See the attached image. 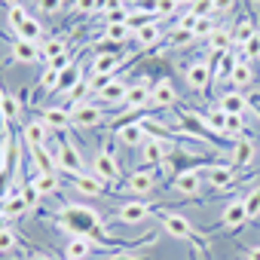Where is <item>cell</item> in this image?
I'll use <instances>...</instances> for the list:
<instances>
[{
    "instance_id": "cell-30",
    "label": "cell",
    "mask_w": 260,
    "mask_h": 260,
    "mask_svg": "<svg viewBox=\"0 0 260 260\" xmlns=\"http://www.w3.org/2000/svg\"><path fill=\"white\" fill-rule=\"evenodd\" d=\"M31 184H34V187H37L43 196H46V193H55V190L61 187L55 172H40V175H34V178H31Z\"/></svg>"
},
{
    "instance_id": "cell-3",
    "label": "cell",
    "mask_w": 260,
    "mask_h": 260,
    "mask_svg": "<svg viewBox=\"0 0 260 260\" xmlns=\"http://www.w3.org/2000/svg\"><path fill=\"white\" fill-rule=\"evenodd\" d=\"M153 214V205H147V202H138V199H128L125 205H119L116 208V214H113V220H119V223H141V220H147Z\"/></svg>"
},
{
    "instance_id": "cell-50",
    "label": "cell",
    "mask_w": 260,
    "mask_h": 260,
    "mask_svg": "<svg viewBox=\"0 0 260 260\" xmlns=\"http://www.w3.org/2000/svg\"><path fill=\"white\" fill-rule=\"evenodd\" d=\"M196 22H199V16H193V13H184V16L178 19V28H184V31H193V28H196Z\"/></svg>"
},
{
    "instance_id": "cell-52",
    "label": "cell",
    "mask_w": 260,
    "mask_h": 260,
    "mask_svg": "<svg viewBox=\"0 0 260 260\" xmlns=\"http://www.w3.org/2000/svg\"><path fill=\"white\" fill-rule=\"evenodd\" d=\"M236 7V0H214V13H230Z\"/></svg>"
},
{
    "instance_id": "cell-19",
    "label": "cell",
    "mask_w": 260,
    "mask_h": 260,
    "mask_svg": "<svg viewBox=\"0 0 260 260\" xmlns=\"http://www.w3.org/2000/svg\"><path fill=\"white\" fill-rule=\"evenodd\" d=\"M28 156H31V162L37 166V175L40 172H55L58 169V156H55V150L46 144V147H34V150H28Z\"/></svg>"
},
{
    "instance_id": "cell-8",
    "label": "cell",
    "mask_w": 260,
    "mask_h": 260,
    "mask_svg": "<svg viewBox=\"0 0 260 260\" xmlns=\"http://www.w3.org/2000/svg\"><path fill=\"white\" fill-rule=\"evenodd\" d=\"M22 138H25V147L34 150V147H46V138H49V125L43 119H31L22 125Z\"/></svg>"
},
{
    "instance_id": "cell-27",
    "label": "cell",
    "mask_w": 260,
    "mask_h": 260,
    "mask_svg": "<svg viewBox=\"0 0 260 260\" xmlns=\"http://www.w3.org/2000/svg\"><path fill=\"white\" fill-rule=\"evenodd\" d=\"M40 55L46 58V64H49V61H55V58H61V55H68V40H61V37L43 40V52H40Z\"/></svg>"
},
{
    "instance_id": "cell-45",
    "label": "cell",
    "mask_w": 260,
    "mask_h": 260,
    "mask_svg": "<svg viewBox=\"0 0 260 260\" xmlns=\"http://www.w3.org/2000/svg\"><path fill=\"white\" fill-rule=\"evenodd\" d=\"M190 13L193 16H211L214 13V0H193V4H190Z\"/></svg>"
},
{
    "instance_id": "cell-25",
    "label": "cell",
    "mask_w": 260,
    "mask_h": 260,
    "mask_svg": "<svg viewBox=\"0 0 260 260\" xmlns=\"http://www.w3.org/2000/svg\"><path fill=\"white\" fill-rule=\"evenodd\" d=\"M199 116H202V122L211 128L214 135H223V132H226V113H223L220 107H208V110H202Z\"/></svg>"
},
{
    "instance_id": "cell-18",
    "label": "cell",
    "mask_w": 260,
    "mask_h": 260,
    "mask_svg": "<svg viewBox=\"0 0 260 260\" xmlns=\"http://www.w3.org/2000/svg\"><path fill=\"white\" fill-rule=\"evenodd\" d=\"M150 104H156L159 110L178 104V89H175V83H172V80H159V83L153 86V101H150Z\"/></svg>"
},
{
    "instance_id": "cell-35",
    "label": "cell",
    "mask_w": 260,
    "mask_h": 260,
    "mask_svg": "<svg viewBox=\"0 0 260 260\" xmlns=\"http://www.w3.org/2000/svg\"><path fill=\"white\" fill-rule=\"evenodd\" d=\"M83 83V77H80V68L77 64H71L68 71H61V80H58V92H71L74 86H80Z\"/></svg>"
},
{
    "instance_id": "cell-37",
    "label": "cell",
    "mask_w": 260,
    "mask_h": 260,
    "mask_svg": "<svg viewBox=\"0 0 260 260\" xmlns=\"http://www.w3.org/2000/svg\"><path fill=\"white\" fill-rule=\"evenodd\" d=\"M208 40H211V49H214V52H230V46H233V31H220V28H217Z\"/></svg>"
},
{
    "instance_id": "cell-33",
    "label": "cell",
    "mask_w": 260,
    "mask_h": 260,
    "mask_svg": "<svg viewBox=\"0 0 260 260\" xmlns=\"http://www.w3.org/2000/svg\"><path fill=\"white\" fill-rule=\"evenodd\" d=\"M0 113H4L7 119H19V98L13 92L4 89V95H0Z\"/></svg>"
},
{
    "instance_id": "cell-11",
    "label": "cell",
    "mask_w": 260,
    "mask_h": 260,
    "mask_svg": "<svg viewBox=\"0 0 260 260\" xmlns=\"http://www.w3.org/2000/svg\"><path fill=\"white\" fill-rule=\"evenodd\" d=\"M37 43H31V40H13L10 43V61H16V64H31V61H37Z\"/></svg>"
},
{
    "instance_id": "cell-24",
    "label": "cell",
    "mask_w": 260,
    "mask_h": 260,
    "mask_svg": "<svg viewBox=\"0 0 260 260\" xmlns=\"http://www.w3.org/2000/svg\"><path fill=\"white\" fill-rule=\"evenodd\" d=\"M68 178H71V184H74L80 193H86V196H98V193L104 190V184H101L95 175H86V172H83V175H68Z\"/></svg>"
},
{
    "instance_id": "cell-49",
    "label": "cell",
    "mask_w": 260,
    "mask_h": 260,
    "mask_svg": "<svg viewBox=\"0 0 260 260\" xmlns=\"http://www.w3.org/2000/svg\"><path fill=\"white\" fill-rule=\"evenodd\" d=\"M64 7V0H37V10L40 13H58Z\"/></svg>"
},
{
    "instance_id": "cell-4",
    "label": "cell",
    "mask_w": 260,
    "mask_h": 260,
    "mask_svg": "<svg viewBox=\"0 0 260 260\" xmlns=\"http://www.w3.org/2000/svg\"><path fill=\"white\" fill-rule=\"evenodd\" d=\"M92 169H95V178H98L101 184H113V181H119V175H122V172H119V162H116V156H113L110 150H98Z\"/></svg>"
},
{
    "instance_id": "cell-28",
    "label": "cell",
    "mask_w": 260,
    "mask_h": 260,
    "mask_svg": "<svg viewBox=\"0 0 260 260\" xmlns=\"http://www.w3.org/2000/svg\"><path fill=\"white\" fill-rule=\"evenodd\" d=\"M125 92H128V86L116 77V80H113L107 89H101L98 95H101V101H104V104H116V101H125Z\"/></svg>"
},
{
    "instance_id": "cell-31",
    "label": "cell",
    "mask_w": 260,
    "mask_h": 260,
    "mask_svg": "<svg viewBox=\"0 0 260 260\" xmlns=\"http://www.w3.org/2000/svg\"><path fill=\"white\" fill-rule=\"evenodd\" d=\"M135 40H138L141 46H156V43L162 40V34H159L156 22H150V25H144V28H138V31H135Z\"/></svg>"
},
{
    "instance_id": "cell-57",
    "label": "cell",
    "mask_w": 260,
    "mask_h": 260,
    "mask_svg": "<svg viewBox=\"0 0 260 260\" xmlns=\"http://www.w3.org/2000/svg\"><path fill=\"white\" fill-rule=\"evenodd\" d=\"M181 4H193V0H178V7H181Z\"/></svg>"
},
{
    "instance_id": "cell-7",
    "label": "cell",
    "mask_w": 260,
    "mask_h": 260,
    "mask_svg": "<svg viewBox=\"0 0 260 260\" xmlns=\"http://www.w3.org/2000/svg\"><path fill=\"white\" fill-rule=\"evenodd\" d=\"M175 150L172 141H162V138H147L144 147H141V159L144 162H153V166H162L169 159V153Z\"/></svg>"
},
{
    "instance_id": "cell-44",
    "label": "cell",
    "mask_w": 260,
    "mask_h": 260,
    "mask_svg": "<svg viewBox=\"0 0 260 260\" xmlns=\"http://www.w3.org/2000/svg\"><path fill=\"white\" fill-rule=\"evenodd\" d=\"M242 58H248V61H254V58H260V34H254L245 46H242Z\"/></svg>"
},
{
    "instance_id": "cell-2",
    "label": "cell",
    "mask_w": 260,
    "mask_h": 260,
    "mask_svg": "<svg viewBox=\"0 0 260 260\" xmlns=\"http://www.w3.org/2000/svg\"><path fill=\"white\" fill-rule=\"evenodd\" d=\"M55 156H58V169H61L64 175H83V156H80V150L64 138V132H61V138H58Z\"/></svg>"
},
{
    "instance_id": "cell-32",
    "label": "cell",
    "mask_w": 260,
    "mask_h": 260,
    "mask_svg": "<svg viewBox=\"0 0 260 260\" xmlns=\"http://www.w3.org/2000/svg\"><path fill=\"white\" fill-rule=\"evenodd\" d=\"M25 211H31V208H28V202H25L22 196H10V199L4 202V217H7V220H13V217H22Z\"/></svg>"
},
{
    "instance_id": "cell-14",
    "label": "cell",
    "mask_w": 260,
    "mask_h": 260,
    "mask_svg": "<svg viewBox=\"0 0 260 260\" xmlns=\"http://www.w3.org/2000/svg\"><path fill=\"white\" fill-rule=\"evenodd\" d=\"M150 101H153V86H147V83L128 86V92H125V104L132 107V110H144Z\"/></svg>"
},
{
    "instance_id": "cell-46",
    "label": "cell",
    "mask_w": 260,
    "mask_h": 260,
    "mask_svg": "<svg viewBox=\"0 0 260 260\" xmlns=\"http://www.w3.org/2000/svg\"><path fill=\"white\" fill-rule=\"evenodd\" d=\"M159 19H166V16H172V13H178V0H156V10H153Z\"/></svg>"
},
{
    "instance_id": "cell-43",
    "label": "cell",
    "mask_w": 260,
    "mask_h": 260,
    "mask_svg": "<svg viewBox=\"0 0 260 260\" xmlns=\"http://www.w3.org/2000/svg\"><path fill=\"white\" fill-rule=\"evenodd\" d=\"M40 196H43V193H40V190H37V187L31 184V181H28V184L22 187V199L28 202V208H31V211L37 208V202H40Z\"/></svg>"
},
{
    "instance_id": "cell-48",
    "label": "cell",
    "mask_w": 260,
    "mask_h": 260,
    "mask_svg": "<svg viewBox=\"0 0 260 260\" xmlns=\"http://www.w3.org/2000/svg\"><path fill=\"white\" fill-rule=\"evenodd\" d=\"M190 40H196L193 31H184V28H175V31H172V43H175V46H184V43H190Z\"/></svg>"
},
{
    "instance_id": "cell-56",
    "label": "cell",
    "mask_w": 260,
    "mask_h": 260,
    "mask_svg": "<svg viewBox=\"0 0 260 260\" xmlns=\"http://www.w3.org/2000/svg\"><path fill=\"white\" fill-rule=\"evenodd\" d=\"M77 4L80 0H64V7H71V10H77Z\"/></svg>"
},
{
    "instance_id": "cell-36",
    "label": "cell",
    "mask_w": 260,
    "mask_h": 260,
    "mask_svg": "<svg viewBox=\"0 0 260 260\" xmlns=\"http://www.w3.org/2000/svg\"><path fill=\"white\" fill-rule=\"evenodd\" d=\"M214 31H217V22H214V16H202V19L196 22V28H193L196 40H208Z\"/></svg>"
},
{
    "instance_id": "cell-1",
    "label": "cell",
    "mask_w": 260,
    "mask_h": 260,
    "mask_svg": "<svg viewBox=\"0 0 260 260\" xmlns=\"http://www.w3.org/2000/svg\"><path fill=\"white\" fill-rule=\"evenodd\" d=\"M153 214L162 220V226H166V233L169 236H175V239H181V242H193L199 233L190 226V220L187 217H181V214H175V211H166V208H153Z\"/></svg>"
},
{
    "instance_id": "cell-55",
    "label": "cell",
    "mask_w": 260,
    "mask_h": 260,
    "mask_svg": "<svg viewBox=\"0 0 260 260\" xmlns=\"http://www.w3.org/2000/svg\"><path fill=\"white\" fill-rule=\"evenodd\" d=\"M248 101H251V110L260 116V98H257V95H248Z\"/></svg>"
},
{
    "instance_id": "cell-53",
    "label": "cell",
    "mask_w": 260,
    "mask_h": 260,
    "mask_svg": "<svg viewBox=\"0 0 260 260\" xmlns=\"http://www.w3.org/2000/svg\"><path fill=\"white\" fill-rule=\"evenodd\" d=\"M110 260H150V257H144V254H132V251H122V254H116V257H110Z\"/></svg>"
},
{
    "instance_id": "cell-21",
    "label": "cell",
    "mask_w": 260,
    "mask_h": 260,
    "mask_svg": "<svg viewBox=\"0 0 260 260\" xmlns=\"http://www.w3.org/2000/svg\"><path fill=\"white\" fill-rule=\"evenodd\" d=\"M98 245L92 242V239H83V236H74L71 242H68V248H64V257L68 260H86L92 251H95Z\"/></svg>"
},
{
    "instance_id": "cell-13",
    "label": "cell",
    "mask_w": 260,
    "mask_h": 260,
    "mask_svg": "<svg viewBox=\"0 0 260 260\" xmlns=\"http://www.w3.org/2000/svg\"><path fill=\"white\" fill-rule=\"evenodd\" d=\"M125 187L132 190V193H150V190H156V175L150 172V169H138V172H132L125 178Z\"/></svg>"
},
{
    "instance_id": "cell-47",
    "label": "cell",
    "mask_w": 260,
    "mask_h": 260,
    "mask_svg": "<svg viewBox=\"0 0 260 260\" xmlns=\"http://www.w3.org/2000/svg\"><path fill=\"white\" fill-rule=\"evenodd\" d=\"M16 242H19V239H16V233H13L10 226L0 230V251H13V248H16Z\"/></svg>"
},
{
    "instance_id": "cell-16",
    "label": "cell",
    "mask_w": 260,
    "mask_h": 260,
    "mask_svg": "<svg viewBox=\"0 0 260 260\" xmlns=\"http://www.w3.org/2000/svg\"><path fill=\"white\" fill-rule=\"evenodd\" d=\"M233 166L230 162H211L208 169H205V178H208V184L211 187H217V190H223V187H230L233 184Z\"/></svg>"
},
{
    "instance_id": "cell-59",
    "label": "cell",
    "mask_w": 260,
    "mask_h": 260,
    "mask_svg": "<svg viewBox=\"0 0 260 260\" xmlns=\"http://www.w3.org/2000/svg\"><path fill=\"white\" fill-rule=\"evenodd\" d=\"M251 95H257V98H260V92H251Z\"/></svg>"
},
{
    "instance_id": "cell-58",
    "label": "cell",
    "mask_w": 260,
    "mask_h": 260,
    "mask_svg": "<svg viewBox=\"0 0 260 260\" xmlns=\"http://www.w3.org/2000/svg\"><path fill=\"white\" fill-rule=\"evenodd\" d=\"M190 260H196V251H193V254H190Z\"/></svg>"
},
{
    "instance_id": "cell-26",
    "label": "cell",
    "mask_w": 260,
    "mask_h": 260,
    "mask_svg": "<svg viewBox=\"0 0 260 260\" xmlns=\"http://www.w3.org/2000/svg\"><path fill=\"white\" fill-rule=\"evenodd\" d=\"M254 34H257V28H254V19H251V16H245V19H242V22L233 28V46H245V43H248Z\"/></svg>"
},
{
    "instance_id": "cell-12",
    "label": "cell",
    "mask_w": 260,
    "mask_h": 260,
    "mask_svg": "<svg viewBox=\"0 0 260 260\" xmlns=\"http://www.w3.org/2000/svg\"><path fill=\"white\" fill-rule=\"evenodd\" d=\"M217 107H220L223 113H239V116H242V113L251 107V101H248V95H245V92H239V89H230V92H223V95H220Z\"/></svg>"
},
{
    "instance_id": "cell-22",
    "label": "cell",
    "mask_w": 260,
    "mask_h": 260,
    "mask_svg": "<svg viewBox=\"0 0 260 260\" xmlns=\"http://www.w3.org/2000/svg\"><path fill=\"white\" fill-rule=\"evenodd\" d=\"M251 83H254V71H251V61H248V58H239V64L233 68V77H230V86L242 92V89H248Z\"/></svg>"
},
{
    "instance_id": "cell-20",
    "label": "cell",
    "mask_w": 260,
    "mask_h": 260,
    "mask_svg": "<svg viewBox=\"0 0 260 260\" xmlns=\"http://www.w3.org/2000/svg\"><path fill=\"white\" fill-rule=\"evenodd\" d=\"M116 138H119L125 147H144V141H147L150 135H147L144 122H138V125H125V128H119V132H116Z\"/></svg>"
},
{
    "instance_id": "cell-41",
    "label": "cell",
    "mask_w": 260,
    "mask_h": 260,
    "mask_svg": "<svg viewBox=\"0 0 260 260\" xmlns=\"http://www.w3.org/2000/svg\"><path fill=\"white\" fill-rule=\"evenodd\" d=\"M28 19H31V16H28V10H25L22 4H16V7H10V10H7V22H10L16 31H19V28H22Z\"/></svg>"
},
{
    "instance_id": "cell-9",
    "label": "cell",
    "mask_w": 260,
    "mask_h": 260,
    "mask_svg": "<svg viewBox=\"0 0 260 260\" xmlns=\"http://www.w3.org/2000/svg\"><path fill=\"white\" fill-rule=\"evenodd\" d=\"M211 80H214V74H211L208 61H193V64H187V83H190V89H196V92H208Z\"/></svg>"
},
{
    "instance_id": "cell-29",
    "label": "cell",
    "mask_w": 260,
    "mask_h": 260,
    "mask_svg": "<svg viewBox=\"0 0 260 260\" xmlns=\"http://www.w3.org/2000/svg\"><path fill=\"white\" fill-rule=\"evenodd\" d=\"M16 37H19V40H31V43H43V40H40V37H43V25L31 16V19L16 31Z\"/></svg>"
},
{
    "instance_id": "cell-6",
    "label": "cell",
    "mask_w": 260,
    "mask_h": 260,
    "mask_svg": "<svg viewBox=\"0 0 260 260\" xmlns=\"http://www.w3.org/2000/svg\"><path fill=\"white\" fill-rule=\"evenodd\" d=\"M172 190L181 193V196H196L202 190V172L199 169H187V172H178L172 178Z\"/></svg>"
},
{
    "instance_id": "cell-39",
    "label": "cell",
    "mask_w": 260,
    "mask_h": 260,
    "mask_svg": "<svg viewBox=\"0 0 260 260\" xmlns=\"http://www.w3.org/2000/svg\"><path fill=\"white\" fill-rule=\"evenodd\" d=\"M245 211H248V220H257L260 217V184L245 196Z\"/></svg>"
},
{
    "instance_id": "cell-5",
    "label": "cell",
    "mask_w": 260,
    "mask_h": 260,
    "mask_svg": "<svg viewBox=\"0 0 260 260\" xmlns=\"http://www.w3.org/2000/svg\"><path fill=\"white\" fill-rule=\"evenodd\" d=\"M71 116H74V125L77 128H92V125H98L104 119V110L98 104H92V101H83V104H74Z\"/></svg>"
},
{
    "instance_id": "cell-10",
    "label": "cell",
    "mask_w": 260,
    "mask_h": 260,
    "mask_svg": "<svg viewBox=\"0 0 260 260\" xmlns=\"http://www.w3.org/2000/svg\"><path fill=\"white\" fill-rule=\"evenodd\" d=\"M248 220V211H245V199L242 202H233V205H226L223 208V214H220V223L217 226H211V230H226V226H242ZM211 230H202L199 236H208Z\"/></svg>"
},
{
    "instance_id": "cell-60",
    "label": "cell",
    "mask_w": 260,
    "mask_h": 260,
    "mask_svg": "<svg viewBox=\"0 0 260 260\" xmlns=\"http://www.w3.org/2000/svg\"><path fill=\"white\" fill-rule=\"evenodd\" d=\"M254 4H257V0H254Z\"/></svg>"
},
{
    "instance_id": "cell-38",
    "label": "cell",
    "mask_w": 260,
    "mask_h": 260,
    "mask_svg": "<svg viewBox=\"0 0 260 260\" xmlns=\"http://www.w3.org/2000/svg\"><path fill=\"white\" fill-rule=\"evenodd\" d=\"M58 80H61V71L46 68L43 77H40V92H58Z\"/></svg>"
},
{
    "instance_id": "cell-51",
    "label": "cell",
    "mask_w": 260,
    "mask_h": 260,
    "mask_svg": "<svg viewBox=\"0 0 260 260\" xmlns=\"http://www.w3.org/2000/svg\"><path fill=\"white\" fill-rule=\"evenodd\" d=\"M77 13H83V16L98 13V0H80V4H77Z\"/></svg>"
},
{
    "instance_id": "cell-23",
    "label": "cell",
    "mask_w": 260,
    "mask_h": 260,
    "mask_svg": "<svg viewBox=\"0 0 260 260\" xmlns=\"http://www.w3.org/2000/svg\"><path fill=\"white\" fill-rule=\"evenodd\" d=\"M239 64V55H233V49L230 52H223L220 55V61L214 64V83H230V77H233V68Z\"/></svg>"
},
{
    "instance_id": "cell-42",
    "label": "cell",
    "mask_w": 260,
    "mask_h": 260,
    "mask_svg": "<svg viewBox=\"0 0 260 260\" xmlns=\"http://www.w3.org/2000/svg\"><path fill=\"white\" fill-rule=\"evenodd\" d=\"M10 187H13V169L0 166V202L10 199Z\"/></svg>"
},
{
    "instance_id": "cell-54",
    "label": "cell",
    "mask_w": 260,
    "mask_h": 260,
    "mask_svg": "<svg viewBox=\"0 0 260 260\" xmlns=\"http://www.w3.org/2000/svg\"><path fill=\"white\" fill-rule=\"evenodd\" d=\"M245 257L248 260H260V248H245Z\"/></svg>"
},
{
    "instance_id": "cell-17",
    "label": "cell",
    "mask_w": 260,
    "mask_h": 260,
    "mask_svg": "<svg viewBox=\"0 0 260 260\" xmlns=\"http://www.w3.org/2000/svg\"><path fill=\"white\" fill-rule=\"evenodd\" d=\"M40 119H43L49 128H55V132H68V128L74 125V116H71L64 107H46V110L40 113Z\"/></svg>"
},
{
    "instance_id": "cell-40",
    "label": "cell",
    "mask_w": 260,
    "mask_h": 260,
    "mask_svg": "<svg viewBox=\"0 0 260 260\" xmlns=\"http://www.w3.org/2000/svg\"><path fill=\"white\" fill-rule=\"evenodd\" d=\"M104 34H107L110 43H119V46H122V40H128L132 28H128V25H104Z\"/></svg>"
},
{
    "instance_id": "cell-34",
    "label": "cell",
    "mask_w": 260,
    "mask_h": 260,
    "mask_svg": "<svg viewBox=\"0 0 260 260\" xmlns=\"http://www.w3.org/2000/svg\"><path fill=\"white\" fill-rule=\"evenodd\" d=\"M119 68V55H98L92 61V74H116Z\"/></svg>"
},
{
    "instance_id": "cell-15",
    "label": "cell",
    "mask_w": 260,
    "mask_h": 260,
    "mask_svg": "<svg viewBox=\"0 0 260 260\" xmlns=\"http://www.w3.org/2000/svg\"><path fill=\"white\" fill-rule=\"evenodd\" d=\"M251 156H254V141H251L248 135L236 138V141H233V156H230V166H233V169H245V166L251 162Z\"/></svg>"
}]
</instances>
